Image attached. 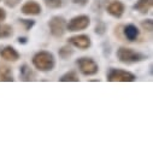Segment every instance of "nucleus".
I'll use <instances>...</instances> for the list:
<instances>
[{
	"label": "nucleus",
	"mask_w": 153,
	"mask_h": 153,
	"mask_svg": "<svg viewBox=\"0 0 153 153\" xmlns=\"http://www.w3.org/2000/svg\"><path fill=\"white\" fill-rule=\"evenodd\" d=\"M31 62H33V65L35 69H37L39 71H42V72L52 71L56 66L54 56L47 51H40V52L35 53Z\"/></svg>",
	"instance_id": "nucleus-1"
},
{
	"label": "nucleus",
	"mask_w": 153,
	"mask_h": 153,
	"mask_svg": "<svg viewBox=\"0 0 153 153\" xmlns=\"http://www.w3.org/2000/svg\"><path fill=\"white\" fill-rule=\"evenodd\" d=\"M116 56H117V59L123 64H134V63H140L147 59L146 54L136 52L133 48H128V47H120L117 50Z\"/></svg>",
	"instance_id": "nucleus-2"
},
{
	"label": "nucleus",
	"mask_w": 153,
	"mask_h": 153,
	"mask_svg": "<svg viewBox=\"0 0 153 153\" xmlns=\"http://www.w3.org/2000/svg\"><path fill=\"white\" fill-rule=\"evenodd\" d=\"M135 80H136L135 74L123 69L111 68L107 72V81L110 82H134Z\"/></svg>",
	"instance_id": "nucleus-3"
},
{
	"label": "nucleus",
	"mask_w": 153,
	"mask_h": 153,
	"mask_svg": "<svg viewBox=\"0 0 153 153\" xmlns=\"http://www.w3.org/2000/svg\"><path fill=\"white\" fill-rule=\"evenodd\" d=\"M76 64H77V66H79V70L85 76H93V75H97L98 71H99L98 63L94 59L88 58V57L80 58L77 62H76Z\"/></svg>",
	"instance_id": "nucleus-4"
},
{
	"label": "nucleus",
	"mask_w": 153,
	"mask_h": 153,
	"mask_svg": "<svg viewBox=\"0 0 153 153\" xmlns=\"http://www.w3.org/2000/svg\"><path fill=\"white\" fill-rule=\"evenodd\" d=\"M48 28L54 37H62L66 31V21L63 16H53L48 22Z\"/></svg>",
	"instance_id": "nucleus-5"
},
{
	"label": "nucleus",
	"mask_w": 153,
	"mask_h": 153,
	"mask_svg": "<svg viewBox=\"0 0 153 153\" xmlns=\"http://www.w3.org/2000/svg\"><path fill=\"white\" fill-rule=\"evenodd\" d=\"M89 24H91V18L87 15H79V16H75L74 18H71L69 21V23H66V30H69V31L85 30L89 27Z\"/></svg>",
	"instance_id": "nucleus-6"
},
{
	"label": "nucleus",
	"mask_w": 153,
	"mask_h": 153,
	"mask_svg": "<svg viewBox=\"0 0 153 153\" xmlns=\"http://www.w3.org/2000/svg\"><path fill=\"white\" fill-rule=\"evenodd\" d=\"M69 44L79 50H88L92 46V40L88 35L81 34V35H76V36H71L69 39Z\"/></svg>",
	"instance_id": "nucleus-7"
},
{
	"label": "nucleus",
	"mask_w": 153,
	"mask_h": 153,
	"mask_svg": "<svg viewBox=\"0 0 153 153\" xmlns=\"http://www.w3.org/2000/svg\"><path fill=\"white\" fill-rule=\"evenodd\" d=\"M42 11L41 9V5L35 1V0H29V1L24 3L21 7V12L25 16H37L40 15Z\"/></svg>",
	"instance_id": "nucleus-8"
},
{
	"label": "nucleus",
	"mask_w": 153,
	"mask_h": 153,
	"mask_svg": "<svg viewBox=\"0 0 153 153\" xmlns=\"http://www.w3.org/2000/svg\"><path fill=\"white\" fill-rule=\"evenodd\" d=\"M107 12L114 17V18H121L123 15H124V11H126V6L121 1H117V0H112V1L107 5L106 7Z\"/></svg>",
	"instance_id": "nucleus-9"
},
{
	"label": "nucleus",
	"mask_w": 153,
	"mask_h": 153,
	"mask_svg": "<svg viewBox=\"0 0 153 153\" xmlns=\"http://www.w3.org/2000/svg\"><path fill=\"white\" fill-rule=\"evenodd\" d=\"M0 56H1L3 59L7 60V62H17L19 59L18 51L15 47H12V46L0 47Z\"/></svg>",
	"instance_id": "nucleus-10"
},
{
	"label": "nucleus",
	"mask_w": 153,
	"mask_h": 153,
	"mask_svg": "<svg viewBox=\"0 0 153 153\" xmlns=\"http://www.w3.org/2000/svg\"><path fill=\"white\" fill-rule=\"evenodd\" d=\"M123 34L126 36V39L130 42H134L137 40V37L140 36V30L136 25L134 24H127L123 29Z\"/></svg>",
	"instance_id": "nucleus-11"
},
{
	"label": "nucleus",
	"mask_w": 153,
	"mask_h": 153,
	"mask_svg": "<svg viewBox=\"0 0 153 153\" xmlns=\"http://www.w3.org/2000/svg\"><path fill=\"white\" fill-rule=\"evenodd\" d=\"M153 6V0H137L134 4L133 9L140 13H148L152 10Z\"/></svg>",
	"instance_id": "nucleus-12"
},
{
	"label": "nucleus",
	"mask_w": 153,
	"mask_h": 153,
	"mask_svg": "<svg viewBox=\"0 0 153 153\" xmlns=\"http://www.w3.org/2000/svg\"><path fill=\"white\" fill-rule=\"evenodd\" d=\"M19 76H21V80L22 81H27V82L34 81L36 79L35 72L30 69V66L28 64H23L21 66V69H19Z\"/></svg>",
	"instance_id": "nucleus-13"
},
{
	"label": "nucleus",
	"mask_w": 153,
	"mask_h": 153,
	"mask_svg": "<svg viewBox=\"0 0 153 153\" xmlns=\"http://www.w3.org/2000/svg\"><path fill=\"white\" fill-rule=\"evenodd\" d=\"M13 74L9 66H0V82H12Z\"/></svg>",
	"instance_id": "nucleus-14"
},
{
	"label": "nucleus",
	"mask_w": 153,
	"mask_h": 153,
	"mask_svg": "<svg viewBox=\"0 0 153 153\" xmlns=\"http://www.w3.org/2000/svg\"><path fill=\"white\" fill-rule=\"evenodd\" d=\"M59 81H60V82H79L80 79H79L77 72L74 71V70H71V71L65 72V74L62 76V77L59 79Z\"/></svg>",
	"instance_id": "nucleus-15"
},
{
	"label": "nucleus",
	"mask_w": 153,
	"mask_h": 153,
	"mask_svg": "<svg viewBox=\"0 0 153 153\" xmlns=\"http://www.w3.org/2000/svg\"><path fill=\"white\" fill-rule=\"evenodd\" d=\"M13 35V28L10 24H0V39H9Z\"/></svg>",
	"instance_id": "nucleus-16"
},
{
	"label": "nucleus",
	"mask_w": 153,
	"mask_h": 153,
	"mask_svg": "<svg viewBox=\"0 0 153 153\" xmlns=\"http://www.w3.org/2000/svg\"><path fill=\"white\" fill-rule=\"evenodd\" d=\"M58 54L62 59H68L69 57H71L74 54V50L70 47V46H63L59 51H58Z\"/></svg>",
	"instance_id": "nucleus-17"
},
{
	"label": "nucleus",
	"mask_w": 153,
	"mask_h": 153,
	"mask_svg": "<svg viewBox=\"0 0 153 153\" xmlns=\"http://www.w3.org/2000/svg\"><path fill=\"white\" fill-rule=\"evenodd\" d=\"M48 9H59L63 6V0H44Z\"/></svg>",
	"instance_id": "nucleus-18"
},
{
	"label": "nucleus",
	"mask_w": 153,
	"mask_h": 153,
	"mask_svg": "<svg viewBox=\"0 0 153 153\" xmlns=\"http://www.w3.org/2000/svg\"><path fill=\"white\" fill-rule=\"evenodd\" d=\"M19 21V23L23 25V28L25 29V30H30L34 25H35V21L34 19H24V18H21V19H18Z\"/></svg>",
	"instance_id": "nucleus-19"
},
{
	"label": "nucleus",
	"mask_w": 153,
	"mask_h": 153,
	"mask_svg": "<svg viewBox=\"0 0 153 153\" xmlns=\"http://www.w3.org/2000/svg\"><path fill=\"white\" fill-rule=\"evenodd\" d=\"M141 27H142V29H143V30H146V31L151 33V31L153 30V21H152L151 18L145 19V21H142V22H141Z\"/></svg>",
	"instance_id": "nucleus-20"
},
{
	"label": "nucleus",
	"mask_w": 153,
	"mask_h": 153,
	"mask_svg": "<svg viewBox=\"0 0 153 153\" xmlns=\"http://www.w3.org/2000/svg\"><path fill=\"white\" fill-rule=\"evenodd\" d=\"M106 33V24L101 21H99L97 23V27H95V34L98 35H104Z\"/></svg>",
	"instance_id": "nucleus-21"
},
{
	"label": "nucleus",
	"mask_w": 153,
	"mask_h": 153,
	"mask_svg": "<svg viewBox=\"0 0 153 153\" xmlns=\"http://www.w3.org/2000/svg\"><path fill=\"white\" fill-rule=\"evenodd\" d=\"M19 1H21V0H5V4H6V6L13 9V7H16L19 4Z\"/></svg>",
	"instance_id": "nucleus-22"
},
{
	"label": "nucleus",
	"mask_w": 153,
	"mask_h": 153,
	"mask_svg": "<svg viewBox=\"0 0 153 153\" xmlns=\"http://www.w3.org/2000/svg\"><path fill=\"white\" fill-rule=\"evenodd\" d=\"M71 1H72L75 5H79V6H86V5L89 3V0H71Z\"/></svg>",
	"instance_id": "nucleus-23"
},
{
	"label": "nucleus",
	"mask_w": 153,
	"mask_h": 153,
	"mask_svg": "<svg viewBox=\"0 0 153 153\" xmlns=\"http://www.w3.org/2000/svg\"><path fill=\"white\" fill-rule=\"evenodd\" d=\"M6 19V11L0 7V23H3Z\"/></svg>",
	"instance_id": "nucleus-24"
},
{
	"label": "nucleus",
	"mask_w": 153,
	"mask_h": 153,
	"mask_svg": "<svg viewBox=\"0 0 153 153\" xmlns=\"http://www.w3.org/2000/svg\"><path fill=\"white\" fill-rule=\"evenodd\" d=\"M27 37H19V39H18V42L19 44H27Z\"/></svg>",
	"instance_id": "nucleus-25"
},
{
	"label": "nucleus",
	"mask_w": 153,
	"mask_h": 153,
	"mask_svg": "<svg viewBox=\"0 0 153 153\" xmlns=\"http://www.w3.org/2000/svg\"><path fill=\"white\" fill-rule=\"evenodd\" d=\"M0 1H1V0H0Z\"/></svg>",
	"instance_id": "nucleus-26"
}]
</instances>
